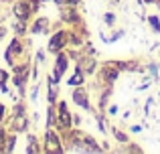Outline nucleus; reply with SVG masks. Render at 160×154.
Segmentation results:
<instances>
[{"mask_svg": "<svg viewBox=\"0 0 160 154\" xmlns=\"http://www.w3.org/2000/svg\"><path fill=\"white\" fill-rule=\"evenodd\" d=\"M14 144H16V132L6 136V146H4V152H14Z\"/></svg>", "mask_w": 160, "mask_h": 154, "instance_id": "13", "label": "nucleus"}, {"mask_svg": "<svg viewBox=\"0 0 160 154\" xmlns=\"http://www.w3.org/2000/svg\"><path fill=\"white\" fill-rule=\"evenodd\" d=\"M45 152H63V146H61V140L55 132L49 128L45 132Z\"/></svg>", "mask_w": 160, "mask_h": 154, "instance_id": "5", "label": "nucleus"}, {"mask_svg": "<svg viewBox=\"0 0 160 154\" xmlns=\"http://www.w3.org/2000/svg\"><path fill=\"white\" fill-rule=\"evenodd\" d=\"M8 79H10V73L0 67V83H8Z\"/></svg>", "mask_w": 160, "mask_h": 154, "instance_id": "18", "label": "nucleus"}, {"mask_svg": "<svg viewBox=\"0 0 160 154\" xmlns=\"http://www.w3.org/2000/svg\"><path fill=\"white\" fill-rule=\"evenodd\" d=\"M12 14H14L16 20H27L32 16V8L31 4H28V0H16L14 4H12Z\"/></svg>", "mask_w": 160, "mask_h": 154, "instance_id": "3", "label": "nucleus"}, {"mask_svg": "<svg viewBox=\"0 0 160 154\" xmlns=\"http://www.w3.org/2000/svg\"><path fill=\"white\" fill-rule=\"evenodd\" d=\"M49 18L47 16H39V18L32 22V27H31V32H35V35H43V32H47L49 31Z\"/></svg>", "mask_w": 160, "mask_h": 154, "instance_id": "8", "label": "nucleus"}, {"mask_svg": "<svg viewBox=\"0 0 160 154\" xmlns=\"http://www.w3.org/2000/svg\"><path fill=\"white\" fill-rule=\"evenodd\" d=\"M73 102L77 103V106H81V107H89V102H87V95H85V91H81V89H77V91H73Z\"/></svg>", "mask_w": 160, "mask_h": 154, "instance_id": "9", "label": "nucleus"}, {"mask_svg": "<svg viewBox=\"0 0 160 154\" xmlns=\"http://www.w3.org/2000/svg\"><path fill=\"white\" fill-rule=\"evenodd\" d=\"M45 61V53L43 51H37V63H43Z\"/></svg>", "mask_w": 160, "mask_h": 154, "instance_id": "24", "label": "nucleus"}, {"mask_svg": "<svg viewBox=\"0 0 160 154\" xmlns=\"http://www.w3.org/2000/svg\"><path fill=\"white\" fill-rule=\"evenodd\" d=\"M8 35V28H6V24H0V41H4V37Z\"/></svg>", "mask_w": 160, "mask_h": 154, "instance_id": "21", "label": "nucleus"}, {"mask_svg": "<svg viewBox=\"0 0 160 154\" xmlns=\"http://www.w3.org/2000/svg\"><path fill=\"white\" fill-rule=\"evenodd\" d=\"M150 24H152V28H154V31H156V32H160V20L156 18V16H150Z\"/></svg>", "mask_w": 160, "mask_h": 154, "instance_id": "19", "label": "nucleus"}, {"mask_svg": "<svg viewBox=\"0 0 160 154\" xmlns=\"http://www.w3.org/2000/svg\"><path fill=\"white\" fill-rule=\"evenodd\" d=\"M63 20H67V22H75V20H77V14H75L73 10H67L65 14H63Z\"/></svg>", "mask_w": 160, "mask_h": 154, "instance_id": "16", "label": "nucleus"}, {"mask_svg": "<svg viewBox=\"0 0 160 154\" xmlns=\"http://www.w3.org/2000/svg\"><path fill=\"white\" fill-rule=\"evenodd\" d=\"M22 114H27V110H24V103L20 102V103H16V106H14V110H12V116H22Z\"/></svg>", "mask_w": 160, "mask_h": 154, "instance_id": "15", "label": "nucleus"}, {"mask_svg": "<svg viewBox=\"0 0 160 154\" xmlns=\"http://www.w3.org/2000/svg\"><path fill=\"white\" fill-rule=\"evenodd\" d=\"M67 63H69L67 55L59 51V53H57V61H55V71H53V75L49 77V81H51L53 85H57V83L61 81V77L65 75V71H67Z\"/></svg>", "mask_w": 160, "mask_h": 154, "instance_id": "2", "label": "nucleus"}, {"mask_svg": "<svg viewBox=\"0 0 160 154\" xmlns=\"http://www.w3.org/2000/svg\"><path fill=\"white\" fill-rule=\"evenodd\" d=\"M12 28H14V35L24 37V35H27V20H16Z\"/></svg>", "mask_w": 160, "mask_h": 154, "instance_id": "11", "label": "nucleus"}, {"mask_svg": "<svg viewBox=\"0 0 160 154\" xmlns=\"http://www.w3.org/2000/svg\"><path fill=\"white\" fill-rule=\"evenodd\" d=\"M22 53H24L22 37L16 35L14 39L8 43V47L4 49V61H6L8 67H14V65H16V59H18V57H22Z\"/></svg>", "mask_w": 160, "mask_h": 154, "instance_id": "1", "label": "nucleus"}, {"mask_svg": "<svg viewBox=\"0 0 160 154\" xmlns=\"http://www.w3.org/2000/svg\"><path fill=\"white\" fill-rule=\"evenodd\" d=\"M103 77H106L109 83H112V81H116V77H118V69H109V67H108L106 71H103Z\"/></svg>", "mask_w": 160, "mask_h": 154, "instance_id": "14", "label": "nucleus"}, {"mask_svg": "<svg viewBox=\"0 0 160 154\" xmlns=\"http://www.w3.org/2000/svg\"><path fill=\"white\" fill-rule=\"evenodd\" d=\"M37 95H39V87H35V89L31 91V99L32 102H37Z\"/></svg>", "mask_w": 160, "mask_h": 154, "instance_id": "25", "label": "nucleus"}, {"mask_svg": "<svg viewBox=\"0 0 160 154\" xmlns=\"http://www.w3.org/2000/svg\"><path fill=\"white\" fill-rule=\"evenodd\" d=\"M6 114H8L6 106H4V103L0 102V126H2V124H4V120H6Z\"/></svg>", "mask_w": 160, "mask_h": 154, "instance_id": "17", "label": "nucleus"}, {"mask_svg": "<svg viewBox=\"0 0 160 154\" xmlns=\"http://www.w3.org/2000/svg\"><path fill=\"white\" fill-rule=\"evenodd\" d=\"M113 134H116V138L120 140V142H126V140H128V138H126L124 134H122V132H118V130H113Z\"/></svg>", "mask_w": 160, "mask_h": 154, "instance_id": "23", "label": "nucleus"}, {"mask_svg": "<svg viewBox=\"0 0 160 154\" xmlns=\"http://www.w3.org/2000/svg\"><path fill=\"white\" fill-rule=\"evenodd\" d=\"M57 128L59 130H69L71 128V114H69V110H67L65 102L57 103Z\"/></svg>", "mask_w": 160, "mask_h": 154, "instance_id": "4", "label": "nucleus"}, {"mask_svg": "<svg viewBox=\"0 0 160 154\" xmlns=\"http://www.w3.org/2000/svg\"><path fill=\"white\" fill-rule=\"evenodd\" d=\"M158 55H160V51H158Z\"/></svg>", "mask_w": 160, "mask_h": 154, "instance_id": "26", "label": "nucleus"}, {"mask_svg": "<svg viewBox=\"0 0 160 154\" xmlns=\"http://www.w3.org/2000/svg\"><path fill=\"white\" fill-rule=\"evenodd\" d=\"M0 93H2V95H8V93H10V89H8L6 83H0Z\"/></svg>", "mask_w": 160, "mask_h": 154, "instance_id": "22", "label": "nucleus"}, {"mask_svg": "<svg viewBox=\"0 0 160 154\" xmlns=\"http://www.w3.org/2000/svg\"><path fill=\"white\" fill-rule=\"evenodd\" d=\"M28 130V118H27V114H22V116H12V132H27Z\"/></svg>", "mask_w": 160, "mask_h": 154, "instance_id": "7", "label": "nucleus"}, {"mask_svg": "<svg viewBox=\"0 0 160 154\" xmlns=\"http://www.w3.org/2000/svg\"><path fill=\"white\" fill-rule=\"evenodd\" d=\"M67 41H69V37H67V31H57V32L51 37V41H49V51H51V53L63 51V47L67 45Z\"/></svg>", "mask_w": 160, "mask_h": 154, "instance_id": "6", "label": "nucleus"}, {"mask_svg": "<svg viewBox=\"0 0 160 154\" xmlns=\"http://www.w3.org/2000/svg\"><path fill=\"white\" fill-rule=\"evenodd\" d=\"M67 83H69V85H81V83H83V71L77 67V69H75V75L71 77Z\"/></svg>", "mask_w": 160, "mask_h": 154, "instance_id": "12", "label": "nucleus"}, {"mask_svg": "<svg viewBox=\"0 0 160 154\" xmlns=\"http://www.w3.org/2000/svg\"><path fill=\"white\" fill-rule=\"evenodd\" d=\"M28 154H35V152H41V146H39V140H37V136L28 134V146L24 148Z\"/></svg>", "mask_w": 160, "mask_h": 154, "instance_id": "10", "label": "nucleus"}, {"mask_svg": "<svg viewBox=\"0 0 160 154\" xmlns=\"http://www.w3.org/2000/svg\"><path fill=\"white\" fill-rule=\"evenodd\" d=\"M103 20H106V24H113V22H116V16H113L112 12H106V16H103Z\"/></svg>", "mask_w": 160, "mask_h": 154, "instance_id": "20", "label": "nucleus"}]
</instances>
